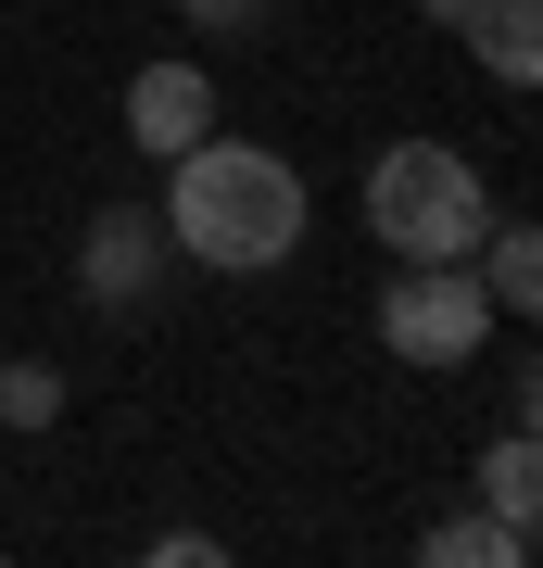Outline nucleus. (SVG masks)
I'll return each mask as SVG.
<instances>
[{"instance_id":"f257e3e1","label":"nucleus","mask_w":543,"mask_h":568,"mask_svg":"<svg viewBox=\"0 0 543 568\" xmlns=\"http://www.w3.org/2000/svg\"><path fill=\"white\" fill-rule=\"evenodd\" d=\"M303 227H316V203H303V178L265 140L202 126V140L164 164V241L190 265H215V278H279L303 253Z\"/></svg>"},{"instance_id":"f03ea898","label":"nucleus","mask_w":543,"mask_h":568,"mask_svg":"<svg viewBox=\"0 0 543 568\" xmlns=\"http://www.w3.org/2000/svg\"><path fill=\"white\" fill-rule=\"evenodd\" d=\"M366 241L392 265H467L493 241V178L455 140H392L366 164Z\"/></svg>"},{"instance_id":"7ed1b4c3","label":"nucleus","mask_w":543,"mask_h":568,"mask_svg":"<svg viewBox=\"0 0 543 568\" xmlns=\"http://www.w3.org/2000/svg\"><path fill=\"white\" fill-rule=\"evenodd\" d=\"M380 342L404 366H467V354L493 342L481 265H392V278H380Z\"/></svg>"},{"instance_id":"20e7f679","label":"nucleus","mask_w":543,"mask_h":568,"mask_svg":"<svg viewBox=\"0 0 543 568\" xmlns=\"http://www.w3.org/2000/svg\"><path fill=\"white\" fill-rule=\"evenodd\" d=\"M164 265H178V241H164V203H101L89 215V241H77V291L89 304H152L164 291Z\"/></svg>"},{"instance_id":"39448f33","label":"nucleus","mask_w":543,"mask_h":568,"mask_svg":"<svg viewBox=\"0 0 543 568\" xmlns=\"http://www.w3.org/2000/svg\"><path fill=\"white\" fill-rule=\"evenodd\" d=\"M202 126H215V77H202V63H140V77H127V140L152 164H178Z\"/></svg>"},{"instance_id":"423d86ee","label":"nucleus","mask_w":543,"mask_h":568,"mask_svg":"<svg viewBox=\"0 0 543 568\" xmlns=\"http://www.w3.org/2000/svg\"><path fill=\"white\" fill-rule=\"evenodd\" d=\"M455 39H467V63L493 89H543V0H481Z\"/></svg>"},{"instance_id":"0eeeda50","label":"nucleus","mask_w":543,"mask_h":568,"mask_svg":"<svg viewBox=\"0 0 543 568\" xmlns=\"http://www.w3.org/2000/svg\"><path fill=\"white\" fill-rule=\"evenodd\" d=\"M467 265H481L493 316H531L543 328V215H493V241L467 253Z\"/></svg>"},{"instance_id":"6e6552de","label":"nucleus","mask_w":543,"mask_h":568,"mask_svg":"<svg viewBox=\"0 0 543 568\" xmlns=\"http://www.w3.org/2000/svg\"><path fill=\"white\" fill-rule=\"evenodd\" d=\"M481 506L543 544V443H531V429H493V443H481Z\"/></svg>"},{"instance_id":"1a4fd4ad","label":"nucleus","mask_w":543,"mask_h":568,"mask_svg":"<svg viewBox=\"0 0 543 568\" xmlns=\"http://www.w3.org/2000/svg\"><path fill=\"white\" fill-rule=\"evenodd\" d=\"M418 556H430V568H519V556H531V530H505V518L481 506V518H443V530H418Z\"/></svg>"},{"instance_id":"9d476101","label":"nucleus","mask_w":543,"mask_h":568,"mask_svg":"<svg viewBox=\"0 0 543 568\" xmlns=\"http://www.w3.org/2000/svg\"><path fill=\"white\" fill-rule=\"evenodd\" d=\"M63 417V366L51 354H13L0 366V429H51Z\"/></svg>"},{"instance_id":"9b49d317","label":"nucleus","mask_w":543,"mask_h":568,"mask_svg":"<svg viewBox=\"0 0 543 568\" xmlns=\"http://www.w3.org/2000/svg\"><path fill=\"white\" fill-rule=\"evenodd\" d=\"M505 429H531V443H543V354L505 366Z\"/></svg>"},{"instance_id":"f8f14e48","label":"nucleus","mask_w":543,"mask_h":568,"mask_svg":"<svg viewBox=\"0 0 543 568\" xmlns=\"http://www.w3.org/2000/svg\"><path fill=\"white\" fill-rule=\"evenodd\" d=\"M178 13H190V26H202V39H241V26H253V13H265V0H178Z\"/></svg>"},{"instance_id":"ddd939ff","label":"nucleus","mask_w":543,"mask_h":568,"mask_svg":"<svg viewBox=\"0 0 543 568\" xmlns=\"http://www.w3.org/2000/svg\"><path fill=\"white\" fill-rule=\"evenodd\" d=\"M418 13H430V26H467V13H481V0H418Z\"/></svg>"}]
</instances>
